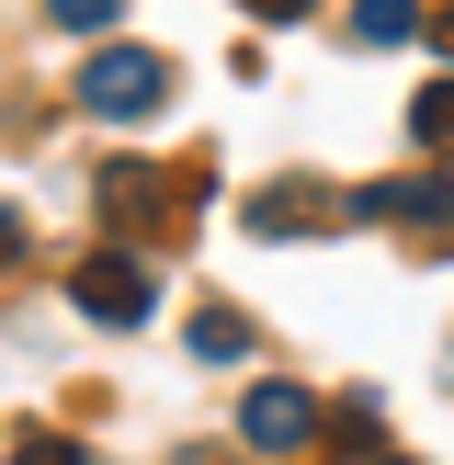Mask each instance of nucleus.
I'll list each match as a JSON object with an SVG mask.
<instances>
[{
    "instance_id": "1",
    "label": "nucleus",
    "mask_w": 454,
    "mask_h": 465,
    "mask_svg": "<svg viewBox=\"0 0 454 465\" xmlns=\"http://www.w3.org/2000/svg\"><path fill=\"white\" fill-rule=\"evenodd\" d=\"M80 103L114 114V125H136V114L171 103V57H148V45H103V57L80 68Z\"/></svg>"
},
{
    "instance_id": "2",
    "label": "nucleus",
    "mask_w": 454,
    "mask_h": 465,
    "mask_svg": "<svg viewBox=\"0 0 454 465\" xmlns=\"http://www.w3.org/2000/svg\"><path fill=\"white\" fill-rule=\"evenodd\" d=\"M68 295H80V318H103V330H136V318L159 307V272L136 262V250H91V262L68 272Z\"/></svg>"
},
{
    "instance_id": "3",
    "label": "nucleus",
    "mask_w": 454,
    "mask_h": 465,
    "mask_svg": "<svg viewBox=\"0 0 454 465\" xmlns=\"http://www.w3.org/2000/svg\"><path fill=\"white\" fill-rule=\"evenodd\" d=\"M239 431H250V454H307V443H318V398H307V386H284V375H272V386H250Z\"/></svg>"
},
{
    "instance_id": "4",
    "label": "nucleus",
    "mask_w": 454,
    "mask_h": 465,
    "mask_svg": "<svg viewBox=\"0 0 454 465\" xmlns=\"http://www.w3.org/2000/svg\"><path fill=\"white\" fill-rule=\"evenodd\" d=\"M352 216H375V227H454V182H443V171L363 182V193H352Z\"/></svg>"
},
{
    "instance_id": "5",
    "label": "nucleus",
    "mask_w": 454,
    "mask_h": 465,
    "mask_svg": "<svg viewBox=\"0 0 454 465\" xmlns=\"http://www.w3.org/2000/svg\"><path fill=\"white\" fill-rule=\"evenodd\" d=\"M204 193V171H182V182H159V171H103V216L114 227H159L171 204H193Z\"/></svg>"
},
{
    "instance_id": "6",
    "label": "nucleus",
    "mask_w": 454,
    "mask_h": 465,
    "mask_svg": "<svg viewBox=\"0 0 454 465\" xmlns=\"http://www.w3.org/2000/svg\"><path fill=\"white\" fill-rule=\"evenodd\" d=\"M250 341H262V330H250V318L227 307V295H216V307H193V363H239Z\"/></svg>"
},
{
    "instance_id": "7",
    "label": "nucleus",
    "mask_w": 454,
    "mask_h": 465,
    "mask_svg": "<svg viewBox=\"0 0 454 465\" xmlns=\"http://www.w3.org/2000/svg\"><path fill=\"white\" fill-rule=\"evenodd\" d=\"M307 216H330V204H318L307 182H272V193L250 204V227H262V239H284V227H307Z\"/></svg>"
},
{
    "instance_id": "8",
    "label": "nucleus",
    "mask_w": 454,
    "mask_h": 465,
    "mask_svg": "<svg viewBox=\"0 0 454 465\" xmlns=\"http://www.w3.org/2000/svg\"><path fill=\"white\" fill-rule=\"evenodd\" d=\"M352 35H363V45H398V35H431V12H420V0H363Z\"/></svg>"
},
{
    "instance_id": "9",
    "label": "nucleus",
    "mask_w": 454,
    "mask_h": 465,
    "mask_svg": "<svg viewBox=\"0 0 454 465\" xmlns=\"http://www.w3.org/2000/svg\"><path fill=\"white\" fill-rule=\"evenodd\" d=\"M409 136H420V148H454V80H431L420 103H409Z\"/></svg>"
},
{
    "instance_id": "10",
    "label": "nucleus",
    "mask_w": 454,
    "mask_h": 465,
    "mask_svg": "<svg viewBox=\"0 0 454 465\" xmlns=\"http://www.w3.org/2000/svg\"><path fill=\"white\" fill-rule=\"evenodd\" d=\"M114 12H125V0H45V23H57V35H103Z\"/></svg>"
},
{
    "instance_id": "11",
    "label": "nucleus",
    "mask_w": 454,
    "mask_h": 465,
    "mask_svg": "<svg viewBox=\"0 0 454 465\" xmlns=\"http://www.w3.org/2000/svg\"><path fill=\"white\" fill-rule=\"evenodd\" d=\"M12 465H91V454L68 443V431H35V443H12Z\"/></svg>"
},
{
    "instance_id": "12",
    "label": "nucleus",
    "mask_w": 454,
    "mask_h": 465,
    "mask_svg": "<svg viewBox=\"0 0 454 465\" xmlns=\"http://www.w3.org/2000/svg\"><path fill=\"white\" fill-rule=\"evenodd\" d=\"M250 12H262V23H295V12H318V0H250Z\"/></svg>"
},
{
    "instance_id": "13",
    "label": "nucleus",
    "mask_w": 454,
    "mask_h": 465,
    "mask_svg": "<svg viewBox=\"0 0 454 465\" xmlns=\"http://www.w3.org/2000/svg\"><path fill=\"white\" fill-rule=\"evenodd\" d=\"M12 250H23V216H12V204H0V262H12Z\"/></svg>"
},
{
    "instance_id": "14",
    "label": "nucleus",
    "mask_w": 454,
    "mask_h": 465,
    "mask_svg": "<svg viewBox=\"0 0 454 465\" xmlns=\"http://www.w3.org/2000/svg\"><path fill=\"white\" fill-rule=\"evenodd\" d=\"M431 45H454V12H443V23H431Z\"/></svg>"
}]
</instances>
